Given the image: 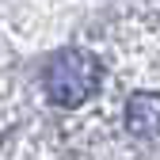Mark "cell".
<instances>
[{
    "label": "cell",
    "mask_w": 160,
    "mask_h": 160,
    "mask_svg": "<svg viewBox=\"0 0 160 160\" xmlns=\"http://www.w3.org/2000/svg\"><path fill=\"white\" fill-rule=\"evenodd\" d=\"M103 84V65L88 50H61L46 65V95L57 107H80L99 92Z\"/></svg>",
    "instance_id": "6da1fadb"
},
{
    "label": "cell",
    "mask_w": 160,
    "mask_h": 160,
    "mask_svg": "<svg viewBox=\"0 0 160 160\" xmlns=\"http://www.w3.org/2000/svg\"><path fill=\"white\" fill-rule=\"evenodd\" d=\"M126 130L137 137L160 133V95L156 92H133L126 99Z\"/></svg>",
    "instance_id": "7a4b0ae2"
}]
</instances>
